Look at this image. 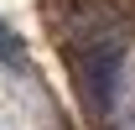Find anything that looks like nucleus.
<instances>
[{"label":"nucleus","instance_id":"1","mask_svg":"<svg viewBox=\"0 0 135 130\" xmlns=\"http://www.w3.org/2000/svg\"><path fill=\"white\" fill-rule=\"evenodd\" d=\"M0 63H11V68H21V42L11 31H5V26H0Z\"/></svg>","mask_w":135,"mask_h":130}]
</instances>
